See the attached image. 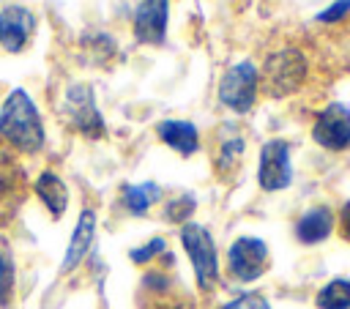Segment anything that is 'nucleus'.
Returning <instances> with one entry per match:
<instances>
[{"instance_id": "1", "label": "nucleus", "mask_w": 350, "mask_h": 309, "mask_svg": "<svg viewBox=\"0 0 350 309\" xmlns=\"http://www.w3.org/2000/svg\"><path fill=\"white\" fill-rule=\"evenodd\" d=\"M0 139L19 153H38L46 142L44 120L25 88H14L0 104Z\"/></svg>"}, {"instance_id": "2", "label": "nucleus", "mask_w": 350, "mask_h": 309, "mask_svg": "<svg viewBox=\"0 0 350 309\" xmlns=\"http://www.w3.org/2000/svg\"><path fill=\"white\" fill-rule=\"evenodd\" d=\"M306 74H309V66L304 52L298 46H282L265 57L260 68V90L273 98L293 96L304 85Z\"/></svg>"}, {"instance_id": "3", "label": "nucleus", "mask_w": 350, "mask_h": 309, "mask_svg": "<svg viewBox=\"0 0 350 309\" xmlns=\"http://www.w3.org/2000/svg\"><path fill=\"white\" fill-rule=\"evenodd\" d=\"M180 246L191 263L197 287L202 293H213L219 287V252H216L211 230L197 221L180 224Z\"/></svg>"}, {"instance_id": "4", "label": "nucleus", "mask_w": 350, "mask_h": 309, "mask_svg": "<svg viewBox=\"0 0 350 309\" xmlns=\"http://www.w3.org/2000/svg\"><path fill=\"white\" fill-rule=\"evenodd\" d=\"M60 112H63V120L85 139H101L107 134L104 115L96 107V96L88 82H71L66 88Z\"/></svg>"}, {"instance_id": "5", "label": "nucleus", "mask_w": 350, "mask_h": 309, "mask_svg": "<svg viewBox=\"0 0 350 309\" xmlns=\"http://www.w3.org/2000/svg\"><path fill=\"white\" fill-rule=\"evenodd\" d=\"M219 101L232 109L235 115H246L252 112L254 101H257V93H260V68L252 63V60H238L232 63L221 79H219Z\"/></svg>"}, {"instance_id": "6", "label": "nucleus", "mask_w": 350, "mask_h": 309, "mask_svg": "<svg viewBox=\"0 0 350 309\" xmlns=\"http://www.w3.org/2000/svg\"><path fill=\"white\" fill-rule=\"evenodd\" d=\"M227 271L235 282H257L268 271V246L257 235H241L227 249Z\"/></svg>"}, {"instance_id": "7", "label": "nucleus", "mask_w": 350, "mask_h": 309, "mask_svg": "<svg viewBox=\"0 0 350 309\" xmlns=\"http://www.w3.org/2000/svg\"><path fill=\"white\" fill-rule=\"evenodd\" d=\"M290 142L282 137L268 139L260 148V164H257V183L262 191H282L293 183V161H290Z\"/></svg>"}, {"instance_id": "8", "label": "nucleus", "mask_w": 350, "mask_h": 309, "mask_svg": "<svg viewBox=\"0 0 350 309\" xmlns=\"http://www.w3.org/2000/svg\"><path fill=\"white\" fill-rule=\"evenodd\" d=\"M312 139L331 150V153H342L350 148V107L342 101H331L325 104L312 123Z\"/></svg>"}, {"instance_id": "9", "label": "nucleus", "mask_w": 350, "mask_h": 309, "mask_svg": "<svg viewBox=\"0 0 350 309\" xmlns=\"http://www.w3.org/2000/svg\"><path fill=\"white\" fill-rule=\"evenodd\" d=\"M36 33V16L30 8L11 3L0 8V49L8 55H19Z\"/></svg>"}, {"instance_id": "10", "label": "nucleus", "mask_w": 350, "mask_h": 309, "mask_svg": "<svg viewBox=\"0 0 350 309\" xmlns=\"http://www.w3.org/2000/svg\"><path fill=\"white\" fill-rule=\"evenodd\" d=\"M246 139L235 123H221L213 134V170L221 180H230L243 159Z\"/></svg>"}, {"instance_id": "11", "label": "nucleus", "mask_w": 350, "mask_h": 309, "mask_svg": "<svg viewBox=\"0 0 350 309\" xmlns=\"http://www.w3.org/2000/svg\"><path fill=\"white\" fill-rule=\"evenodd\" d=\"M170 0H139L134 11V38L145 46H161L167 38Z\"/></svg>"}, {"instance_id": "12", "label": "nucleus", "mask_w": 350, "mask_h": 309, "mask_svg": "<svg viewBox=\"0 0 350 309\" xmlns=\"http://www.w3.org/2000/svg\"><path fill=\"white\" fill-rule=\"evenodd\" d=\"M336 227V216L328 205H312L309 211H304L293 227L295 232V241L304 243V246H314V243H323Z\"/></svg>"}, {"instance_id": "13", "label": "nucleus", "mask_w": 350, "mask_h": 309, "mask_svg": "<svg viewBox=\"0 0 350 309\" xmlns=\"http://www.w3.org/2000/svg\"><path fill=\"white\" fill-rule=\"evenodd\" d=\"M93 241H96V213H93V208H82L79 219H77V227L71 232V241L66 246V254H63V263H60V273L74 271L85 260V254L90 252Z\"/></svg>"}, {"instance_id": "14", "label": "nucleus", "mask_w": 350, "mask_h": 309, "mask_svg": "<svg viewBox=\"0 0 350 309\" xmlns=\"http://www.w3.org/2000/svg\"><path fill=\"white\" fill-rule=\"evenodd\" d=\"M156 137L172 148L180 156H194L200 150V131L191 120H180V118H164L156 123Z\"/></svg>"}, {"instance_id": "15", "label": "nucleus", "mask_w": 350, "mask_h": 309, "mask_svg": "<svg viewBox=\"0 0 350 309\" xmlns=\"http://www.w3.org/2000/svg\"><path fill=\"white\" fill-rule=\"evenodd\" d=\"M33 191L52 219H63V213L68 211V186L63 183V178L55 170L38 172L33 180Z\"/></svg>"}, {"instance_id": "16", "label": "nucleus", "mask_w": 350, "mask_h": 309, "mask_svg": "<svg viewBox=\"0 0 350 309\" xmlns=\"http://www.w3.org/2000/svg\"><path fill=\"white\" fill-rule=\"evenodd\" d=\"M79 55L85 63L107 68L118 57V41L107 30H85L79 36Z\"/></svg>"}, {"instance_id": "17", "label": "nucleus", "mask_w": 350, "mask_h": 309, "mask_svg": "<svg viewBox=\"0 0 350 309\" xmlns=\"http://www.w3.org/2000/svg\"><path fill=\"white\" fill-rule=\"evenodd\" d=\"M164 197L161 186L153 183V180H145V183H126L120 189V202L123 208L131 213V216H145L159 200Z\"/></svg>"}, {"instance_id": "18", "label": "nucleus", "mask_w": 350, "mask_h": 309, "mask_svg": "<svg viewBox=\"0 0 350 309\" xmlns=\"http://www.w3.org/2000/svg\"><path fill=\"white\" fill-rule=\"evenodd\" d=\"M22 172L0 156V221H5L8 216H14L16 202L22 200Z\"/></svg>"}, {"instance_id": "19", "label": "nucleus", "mask_w": 350, "mask_h": 309, "mask_svg": "<svg viewBox=\"0 0 350 309\" xmlns=\"http://www.w3.org/2000/svg\"><path fill=\"white\" fill-rule=\"evenodd\" d=\"M317 309H350V279L336 276L325 282L314 295Z\"/></svg>"}, {"instance_id": "20", "label": "nucleus", "mask_w": 350, "mask_h": 309, "mask_svg": "<svg viewBox=\"0 0 350 309\" xmlns=\"http://www.w3.org/2000/svg\"><path fill=\"white\" fill-rule=\"evenodd\" d=\"M194 208H197L194 194H178L164 205V219L172 224H186V221H191Z\"/></svg>"}, {"instance_id": "21", "label": "nucleus", "mask_w": 350, "mask_h": 309, "mask_svg": "<svg viewBox=\"0 0 350 309\" xmlns=\"http://www.w3.org/2000/svg\"><path fill=\"white\" fill-rule=\"evenodd\" d=\"M161 254H167V238L156 235V238H150L148 243L134 246V249L129 252V260H131L134 265H150V263H153L156 257H161Z\"/></svg>"}, {"instance_id": "22", "label": "nucleus", "mask_w": 350, "mask_h": 309, "mask_svg": "<svg viewBox=\"0 0 350 309\" xmlns=\"http://www.w3.org/2000/svg\"><path fill=\"white\" fill-rule=\"evenodd\" d=\"M14 284H16V273H14V260L0 252V309H8L14 301Z\"/></svg>"}, {"instance_id": "23", "label": "nucleus", "mask_w": 350, "mask_h": 309, "mask_svg": "<svg viewBox=\"0 0 350 309\" xmlns=\"http://www.w3.org/2000/svg\"><path fill=\"white\" fill-rule=\"evenodd\" d=\"M350 14V0H334L328 8H323L314 19L320 22V25H336L339 19H345Z\"/></svg>"}, {"instance_id": "24", "label": "nucleus", "mask_w": 350, "mask_h": 309, "mask_svg": "<svg viewBox=\"0 0 350 309\" xmlns=\"http://www.w3.org/2000/svg\"><path fill=\"white\" fill-rule=\"evenodd\" d=\"M221 309H273L260 293H243L238 298H232L230 304H224Z\"/></svg>"}, {"instance_id": "25", "label": "nucleus", "mask_w": 350, "mask_h": 309, "mask_svg": "<svg viewBox=\"0 0 350 309\" xmlns=\"http://www.w3.org/2000/svg\"><path fill=\"white\" fill-rule=\"evenodd\" d=\"M336 224H339V235L350 243V200L339 208V219H336Z\"/></svg>"}]
</instances>
